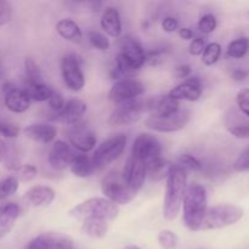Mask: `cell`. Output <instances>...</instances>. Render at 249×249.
Returning a JSON list of instances; mask_svg holds the SVG:
<instances>
[{
    "label": "cell",
    "instance_id": "6da1fadb",
    "mask_svg": "<svg viewBox=\"0 0 249 249\" xmlns=\"http://www.w3.org/2000/svg\"><path fill=\"white\" fill-rule=\"evenodd\" d=\"M187 172L180 165L172 164L165 178V191L163 199V216L172 221L178 218L182 208L187 187Z\"/></svg>",
    "mask_w": 249,
    "mask_h": 249
},
{
    "label": "cell",
    "instance_id": "7a4b0ae2",
    "mask_svg": "<svg viewBox=\"0 0 249 249\" xmlns=\"http://www.w3.org/2000/svg\"><path fill=\"white\" fill-rule=\"evenodd\" d=\"M208 208V192L206 187L198 182L190 184L181 208L185 228L192 232L201 231Z\"/></svg>",
    "mask_w": 249,
    "mask_h": 249
},
{
    "label": "cell",
    "instance_id": "3957f363",
    "mask_svg": "<svg viewBox=\"0 0 249 249\" xmlns=\"http://www.w3.org/2000/svg\"><path fill=\"white\" fill-rule=\"evenodd\" d=\"M119 214V207L105 197H91L70 209L68 215L75 220L85 219H101L111 223L116 220Z\"/></svg>",
    "mask_w": 249,
    "mask_h": 249
},
{
    "label": "cell",
    "instance_id": "277c9868",
    "mask_svg": "<svg viewBox=\"0 0 249 249\" xmlns=\"http://www.w3.org/2000/svg\"><path fill=\"white\" fill-rule=\"evenodd\" d=\"M245 215V211L240 206L232 203H220L209 207L201 231L221 230L237 224Z\"/></svg>",
    "mask_w": 249,
    "mask_h": 249
},
{
    "label": "cell",
    "instance_id": "5b68a950",
    "mask_svg": "<svg viewBox=\"0 0 249 249\" xmlns=\"http://www.w3.org/2000/svg\"><path fill=\"white\" fill-rule=\"evenodd\" d=\"M101 191L105 198L109 199L118 207L129 204L138 195V192L129 186L122 172L116 170L105 175L101 181Z\"/></svg>",
    "mask_w": 249,
    "mask_h": 249
},
{
    "label": "cell",
    "instance_id": "8992f818",
    "mask_svg": "<svg viewBox=\"0 0 249 249\" xmlns=\"http://www.w3.org/2000/svg\"><path fill=\"white\" fill-rule=\"evenodd\" d=\"M126 143H128V138L123 133L117 134V135H113L102 141L95 148L94 153L91 156L97 170L116 162L125 151Z\"/></svg>",
    "mask_w": 249,
    "mask_h": 249
},
{
    "label": "cell",
    "instance_id": "52a82bcc",
    "mask_svg": "<svg viewBox=\"0 0 249 249\" xmlns=\"http://www.w3.org/2000/svg\"><path fill=\"white\" fill-rule=\"evenodd\" d=\"M83 61L77 53H66L61 58V77L65 87L73 92H79L85 87V74L83 72Z\"/></svg>",
    "mask_w": 249,
    "mask_h": 249
},
{
    "label": "cell",
    "instance_id": "ba28073f",
    "mask_svg": "<svg viewBox=\"0 0 249 249\" xmlns=\"http://www.w3.org/2000/svg\"><path fill=\"white\" fill-rule=\"evenodd\" d=\"M146 112V101L141 99L131 100L116 105L108 117V124L113 128L131 125L142 118Z\"/></svg>",
    "mask_w": 249,
    "mask_h": 249
},
{
    "label": "cell",
    "instance_id": "9c48e42d",
    "mask_svg": "<svg viewBox=\"0 0 249 249\" xmlns=\"http://www.w3.org/2000/svg\"><path fill=\"white\" fill-rule=\"evenodd\" d=\"M191 119V111L189 108H181L178 113L165 117L148 116L145 119V126L150 130L160 134L178 133L186 128Z\"/></svg>",
    "mask_w": 249,
    "mask_h": 249
},
{
    "label": "cell",
    "instance_id": "30bf717a",
    "mask_svg": "<svg viewBox=\"0 0 249 249\" xmlns=\"http://www.w3.org/2000/svg\"><path fill=\"white\" fill-rule=\"evenodd\" d=\"M162 143L153 134L141 133L134 140L130 156L148 164L152 160L162 157Z\"/></svg>",
    "mask_w": 249,
    "mask_h": 249
},
{
    "label": "cell",
    "instance_id": "8fae6325",
    "mask_svg": "<svg viewBox=\"0 0 249 249\" xmlns=\"http://www.w3.org/2000/svg\"><path fill=\"white\" fill-rule=\"evenodd\" d=\"M145 92V85L141 80L134 78H123L114 82L108 92V100L114 105L123 104L131 100L140 99Z\"/></svg>",
    "mask_w": 249,
    "mask_h": 249
},
{
    "label": "cell",
    "instance_id": "7c38bea8",
    "mask_svg": "<svg viewBox=\"0 0 249 249\" xmlns=\"http://www.w3.org/2000/svg\"><path fill=\"white\" fill-rule=\"evenodd\" d=\"M67 135L70 145L74 150L79 151L80 153H85V155L94 150L97 143L96 133L84 123L70 126Z\"/></svg>",
    "mask_w": 249,
    "mask_h": 249
},
{
    "label": "cell",
    "instance_id": "4fadbf2b",
    "mask_svg": "<svg viewBox=\"0 0 249 249\" xmlns=\"http://www.w3.org/2000/svg\"><path fill=\"white\" fill-rule=\"evenodd\" d=\"M24 249H74V241L62 232L49 231L36 236Z\"/></svg>",
    "mask_w": 249,
    "mask_h": 249
},
{
    "label": "cell",
    "instance_id": "5bb4252c",
    "mask_svg": "<svg viewBox=\"0 0 249 249\" xmlns=\"http://www.w3.org/2000/svg\"><path fill=\"white\" fill-rule=\"evenodd\" d=\"M118 53L123 56L136 71H140L145 63H147V51L138 39L131 36H125L121 39Z\"/></svg>",
    "mask_w": 249,
    "mask_h": 249
},
{
    "label": "cell",
    "instance_id": "9a60e30c",
    "mask_svg": "<svg viewBox=\"0 0 249 249\" xmlns=\"http://www.w3.org/2000/svg\"><path fill=\"white\" fill-rule=\"evenodd\" d=\"M203 94V85L198 75H191L189 79L182 80L180 84L173 88L168 95L177 101H198Z\"/></svg>",
    "mask_w": 249,
    "mask_h": 249
},
{
    "label": "cell",
    "instance_id": "2e32d148",
    "mask_svg": "<svg viewBox=\"0 0 249 249\" xmlns=\"http://www.w3.org/2000/svg\"><path fill=\"white\" fill-rule=\"evenodd\" d=\"M122 175L125 179V181L128 182L129 186L134 191L139 192L142 189L146 179H147V164L142 160H136V158L131 157L129 155L123 170H122Z\"/></svg>",
    "mask_w": 249,
    "mask_h": 249
},
{
    "label": "cell",
    "instance_id": "e0dca14e",
    "mask_svg": "<svg viewBox=\"0 0 249 249\" xmlns=\"http://www.w3.org/2000/svg\"><path fill=\"white\" fill-rule=\"evenodd\" d=\"M75 155L77 153L73 151L70 142H66L63 140H56L49 151L48 162L53 169L57 170V172H63L66 169H70V165Z\"/></svg>",
    "mask_w": 249,
    "mask_h": 249
},
{
    "label": "cell",
    "instance_id": "ac0fdd59",
    "mask_svg": "<svg viewBox=\"0 0 249 249\" xmlns=\"http://www.w3.org/2000/svg\"><path fill=\"white\" fill-rule=\"evenodd\" d=\"M181 109L180 102L170 97L169 95L152 96L146 100V112L148 116L165 117L178 113Z\"/></svg>",
    "mask_w": 249,
    "mask_h": 249
},
{
    "label": "cell",
    "instance_id": "d6986e66",
    "mask_svg": "<svg viewBox=\"0 0 249 249\" xmlns=\"http://www.w3.org/2000/svg\"><path fill=\"white\" fill-rule=\"evenodd\" d=\"M87 109L88 106L83 100L77 99V97L70 99L67 100L62 111L56 114V121L68 126H73L75 124L82 123V119L87 113Z\"/></svg>",
    "mask_w": 249,
    "mask_h": 249
},
{
    "label": "cell",
    "instance_id": "ffe728a7",
    "mask_svg": "<svg viewBox=\"0 0 249 249\" xmlns=\"http://www.w3.org/2000/svg\"><path fill=\"white\" fill-rule=\"evenodd\" d=\"M4 105L12 113L21 114L28 111L32 101L23 89H18V88L10 85V87L5 88Z\"/></svg>",
    "mask_w": 249,
    "mask_h": 249
},
{
    "label": "cell",
    "instance_id": "44dd1931",
    "mask_svg": "<svg viewBox=\"0 0 249 249\" xmlns=\"http://www.w3.org/2000/svg\"><path fill=\"white\" fill-rule=\"evenodd\" d=\"M23 134L27 139L34 142L48 145L56 139L57 129L55 125L49 123H33L23 129Z\"/></svg>",
    "mask_w": 249,
    "mask_h": 249
},
{
    "label": "cell",
    "instance_id": "7402d4cb",
    "mask_svg": "<svg viewBox=\"0 0 249 249\" xmlns=\"http://www.w3.org/2000/svg\"><path fill=\"white\" fill-rule=\"evenodd\" d=\"M56 198V192L53 187L46 185H34L24 194V199L28 204L36 208L49 207Z\"/></svg>",
    "mask_w": 249,
    "mask_h": 249
},
{
    "label": "cell",
    "instance_id": "603a6c76",
    "mask_svg": "<svg viewBox=\"0 0 249 249\" xmlns=\"http://www.w3.org/2000/svg\"><path fill=\"white\" fill-rule=\"evenodd\" d=\"M100 26L107 36L114 39L119 38L122 36V31H123V24H122L121 14H119L118 9L114 6L105 7L101 15V19H100Z\"/></svg>",
    "mask_w": 249,
    "mask_h": 249
},
{
    "label": "cell",
    "instance_id": "cb8c5ba5",
    "mask_svg": "<svg viewBox=\"0 0 249 249\" xmlns=\"http://www.w3.org/2000/svg\"><path fill=\"white\" fill-rule=\"evenodd\" d=\"M21 208L17 203L9 202L0 207V240L6 237L14 229L15 223L18 219Z\"/></svg>",
    "mask_w": 249,
    "mask_h": 249
},
{
    "label": "cell",
    "instance_id": "d4e9b609",
    "mask_svg": "<svg viewBox=\"0 0 249 249\" xmlns=\"http://www.w3.org/2000/svg\"><path fill=\"white\" fill-rule=\"evenodd\" d=\"M55 29L61 38L72 44H80L83 41V38H84V34H83L79 24L74 19L68 18V17L61 18L56 23Z\"/></svg>",
    "mask_w": 249,
    "mask_h": 249
},
{
    "label": "cell",
    "instance_id": "484cf974",
    "mask_svg": "<svg viewBox=\"0 0 249 249\" xmlns=\"http://www.w3.org/2000/svg\"><path fill=\"white\" fill-rule=\"evenodd\" d=\"M70 170L74 177L87 179L96 172L97 168L91 157L87 156L85 153H77L71 163Z\"/></svg>",
    "mask_w": 249,
    "mask_h": 249
},
{
    "label": "cell",
    "instance_id": "4316f807",
    "mask_svg": "<svg viewBox=\"0 0 249 249\" xmlns=\"http://www.w3.org/2000/svg\"><path fill=\"white\" fill-rule=\"evenodd\" d=\"M80 230L88 237L102 240L108 232V223L101 219H85L82 221Z\"/></svg>",
    "mask_w": 249,
    "mask_h": 249
},
{
    "label": "cell",
    "instance_id": "83f0119b",
    "mask_svg": "<svg viewBox=\"0 0 249 249\" xmlns=\"http://www.w3.org/2000/svg\"><path fill=\"white\" fill-rule=\"evenodd\" d=\"M23 90L32 102H48L53 95V89L49 87L45 82L41 83H27Z\"/></svg>",
    "mask_w": 249,
    "mask_h": 249
},
{
    "label": "cell",
    "instance_id": "f1b7e54d",
    "mask_svg": "<svg viewBox=\"0 0 249 249\" xmlns=\"http://www.w3.org/2000/svg\"><path fill=\"white\" fill-rule=\"evenodd\" d=\"M170 167L172 164L168 163L167 160L162 157L157 158V160H152L147 164V177L151 180H155V181H160L163 180L164 178H167L168 173H169Z\"/></svg>",
    "mask_w": 249,
    "mask_h": 249
},
{
    "label": "cell",
    "instance_id": "f546056e",
    "mask_svg": "<svg viewBox=\"0 0 249 249\" xmlns=\"http://www.w3.org/2000/svg\"><path fill=\"white\" fill-rule=\"evenodd\" d=\"M249 53V38L247 36H240L231 41L226 48V56L229 58L240 60L243 58Z\"/></svg>",
    "mask_w": 249,
    "mask_h": 249
},
{
    "label": "cell",
    "instance_id": "4dcf8cb0",
    "mask_svg": "<svg viewBox=\"0 0 249 249\" xmlns=\"http://www.w3.org/2000/svg\"><path fill=\"white\" fill-rule=\"evenodd\" d=\"M221 53H223V48H221L220 44L216 43V41L208 43L203 55L201 56L202 63H203L204 66H207V67L214 66L215 63H218L219 60H220Z\"/></svg>",
    "mask_w": 249,
    "mask_h": 249
},
{
    "label": "cell",
    "instance_id": "1f68e13d",
    "mask_svg": "<svg viewBox=\"0 0 249 249\" xmlns=\"http://www.w3.org/2000/svg\"><path fill=\"white\" fill-rule=\"evenodd\" d=\"M24 73H26L27 83H41L44 82L41 70L33 57L24 58Z\"/></svg>",
    "mask_w": 249,
    "mask_h": 249
},
{
    "label": "cell",
    "instance_id": "d6a6232c",
    "mask_svg": "<svg viewBox=\"0 0 249 249\" xmlns=\"http://www.w3.org/2000/svg\"><path fill=\"white\" fill-rule=\"evenodd\" d=\"M88 40L90 45L99 51H108L111 48V41L106 34L101 33L99 31H89L88 32Z\"/></svg>",
    "mask_w": 249,
    "mask_h": 249
},
{
    "label": "cell",
    "instance_id": "836d02e7",
    "mask_svg": "<svg viewBox=\"0 0 249 249\" xmlns=\"http://www.w3.org/2000/svg\"><path fill=\"white\" fill-rule=\"evenodd\" d=\"M177 164L180 165L182 169L186 170L187 173H197L203 169V165H202L201 160L197 157H195L194 155H191V153H182V155H180L177 160Z\"/></svg>",
    "mask_w": 249,
    "mask_h": 249
},
{
    "label": "cell",
    "instance_id": "e575fe53",
    "mask_svg": "<svg viewBox=\"0 0 249 249\" xmlns=\"http://www.w3.org/2000/svg\"><path fill=\"white\" fill-rule=\"evenodd\" d=\"M0 162L4 163L5 167L11 170H16L21 165L17 158L15 157L14 153H12L9 145L1 139H0Z\"/></svg>",
    "mask_w": 249,
    "mask_h": 249
},
{
    "label": "cell",
    "instance_id": "d590c367",
    "mask_svg": "<svg viewBox=\"0 0 249 249\" xmlns=\"http://www.w3.org/2000/svg\"><path fill=\"white\" fill-rule=\"evenodd\" d=\"M19 180L16 177H7L0 181V199H6L17 192Z\"/></svg>",
    "mask_w": 249,
    "mask_h": 249
},
{
    "label": "cell",
    "instance_id": "8d00e7d4",
    "mask_svg": "<svg viewBox=\"0 0 249 249\" xmlns=\"http://www.w3.org/2000/svg\"><path fill=\"white\" fill-rule=\"evenodd\" d=\"M216 27H218V19H216L215 15L211 14V12L204 14L203 16L199 17L198 23H197V28H198L199 33L204 34V36H208V34L215 32Z\"/></svg>",
    "mask_w": 249,
    "mask_h": 249
},
{
    "label": "cell",
    "instance_id": "74e56055",
    "mask_svg": "<svg viewBox=\"0 0 249 249\" xmlns=\"http://www.w3.org/2000/svg\"><path fill=\"white\" fill-rule=\"evenodd\" d=\"M157 241L163 249H175L179 245V237L172 230H162L158 232Z\"/></svg>",
    "mask_w": 249,
    "mask_h": 249
},
{
    "label": "cell",
    "instance_id": "f35d334b",
    "mask_svg": "<svg viewBox=\"0 0 249 249\" xmlns=\"http://www.w3.org/2000/svg\"><path fill=\"white\" fill-rule=\"evenodd\" d=\"M15 172L17 174V179L26 182L36 179V175H38V169L33 164H21Z\"/></svg>",
    "mask_w": 249,
    "mask_h": 249
},
{
    "label": "cell",
    "instance_id": "ab89813d",
    "mask_svg": "<svg viewBox=\"0 0 249 249\" xmlns=\"http://www.w3.org/2000/svg\"><path fill=\"white\" fill-rule=\"evenodd\" d=\"M207 45H208V43H207L206 36H195V38L190 41L189 49H187V50H189V53L191 56H202L203 55L204 50H206Z\"/></svg>",
    "mask_w": 249,
    "mask_h": 249
},
{
    "label": "cell",
    "instance_id": "60d3db41",
    "mask_svg": "<svg viewBox=\"0 0 249 249\" xmlns=\"http://www.w3.org/2000/svg\"><path fill=\"white\" fill-rule=\"evenodd\" d=\"M228 130L233 138L240 140H247L249 139V122H242L228 126Z\"/></svg>",
    "mask_w": 249,
    "mask_h": 249
},
{
    "label": "cell",
    "instance_id": "b9f144b4",
    "mask_svg": "<svg viewBox=\"0 0 249 249\" xmlns=\"http://www.w3.org/2000/svg\"><path fill=\"white\" fill-rule=\"evenodd\" d=\"M236 104L241 113L249 118V88H243L237 92Z\"/></svg>",
    "mask_w": 249,
    "mask_h": 249
},
{
    "label": "cell",
    "instance_id": "7bdbcfd3",
    "mask_svg": "<svg viewBox=\"0 0 249 249\" xmlns=\"http://www.w3.org/2000/svg\"><path fill=\"white\" fill-rule=\"evenodd\" d=\"M232 169L236 173H246L249 172V147L245 148L242 152L238 155L236 160L232 164Z\"/></svg>",
    "mask_w": 249,
    "mask_h": 249
},
{
    "label": "cell",
    "instance_id": "ee69618b",
    "mask_svg": "<svg viewBox=\"0 0 249 249\" xmlns=\"http://www.w3.org/2000/svg\"><path fill=\"white\" fill-rule=\"evenodd\" d=\"M66 102L67 101L65 100L63 95L61 94L60 91H56V90H53V95H51V97L49 99L48 105H49V108H50L53 113L57 114L62 111L63 107H65V105H66Z\"/></svg>",
    "mask_w": 249,
    "mask_h": 249
},
{
    "label": "cell",
    "instance_id": "f6af8a7d",
    "mask_svg": "<svg viewBox=\"0 0 249 249\" xmlns=\"http://www.w3.org/2000/svg\"><path fill=\"white\" fill-rule=\"evenodd\" d=\"M19 134L18 126L9 122L0 121V136H4L6 139H15Z\"/></svg>",
    "mask_w": 249,
    "mask_h": 249
},
{
    "label": "cell",
    "instance_id": "bcb514c9",
    "mask_svg": "<svg viewBox=\"0 0 249 249\" xmlns=\"http://www.w3.org/2000/svg\"><path fill=\"white\" fill-rule=\"evenodd\" d=\"M162 29L165 33H174L180 29V22L177 17L174 16H165L160 22Z\"/></svg>",
    "mask_w": 249,
    "mask_h": 249
},
{
    "label": "cell",
    "instance_id": "7dc6e473",
    "mask_svg": "<svg viewBox=\"0 0 249 249\" xmlns=\"http://www.w3.org/2000/svg\"><path fill=\"white\" fill-rule=\"evenodd\" d=\"M12 17V9L11 5L7 1L0 0V27L5 26L11 21Z\"/></svg>",
    "mask_w": 249,
    "mask_h": 249
},
{
    "label": "cell",
    "instance_id": "c3c4849f",
    "mask_svg": "<svg viewBox=\"0 0 249 249\" xmlns=\"http://www.w3.org/2000/svg\"><path fill=\"white\" fill-rule=\"evenodd\" d=\"M173 74L177 79H182V80H186L191 77L192 74V68L190 65H186V63H182V65L177 66L173 71Z\"/></svg>",
    "mask_w": 249,
    "mask_h": 249
},
{
    "label": "cell",
    "instance_id": "681fc988",
    "mask_svg": "<svg viewBox=\"0 0 249 249\" xmlns=\"http://www.w3.org/2000/svg\"><path fill=\"white\" fill-rule=\"evenodd\" d=\"M248 75L249 72L243 70V68H235V70L231 72V78H232V80H235V82H243V80L247 79Z\"/></svg>",
    "mask_w": 249,
    "mask_h": 249
},
{
    "label": "cell",
    "instance_id": "f907efd6",
    "mask_svg": "<svg viewBox=\"0 0 249 249\" xmlns=\"http://www.w3.org/2000/svg\"><path fill=\"white\" fill-rule=\"evenodd\" d=\"M180 39L185 41H191L195 38V32L192 31V28L190 27H180V29L178 31Z\"/></svg>",
    "mask_w": 249,
    "mask_h": 249
},
{
    "label": "cell",
    "instance_id": "816d5d0a",
    "mask_svg": "<svg viewBox=\"0 0 249 249\" xmlns=\"http://www.w3.org/2000/svg\"><path fill=\"white\" fill-rule=\"evenodd\" d=\"M123 249H142V248L139 247V246H135V245H128V246H125Z\"/></svg>",
    "mask_w": 249,
    "mask_h": 249
},
{
    "label": "cell",
    "instance_id": "f5cc1de1",
    "mask_svg": "<svg viewBox=\"0 0 249 249\" xmlns=\"http://www.w3.org/2000/svg\"><path fill=\"white\" fill-rule=\"evenodd\" d=\"M248 16H249V11H248Z\"/></svg>",
    "mask_w": 249,
    "mask_h": 249
}]
</instances>
